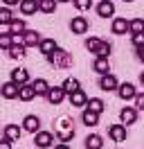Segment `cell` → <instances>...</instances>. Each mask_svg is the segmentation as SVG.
Returning a JSON list of instances; mask_svg holds the SVG:
<instances>
[{"label": "cell", "mask_w": 144, "mask_h": 149, "mask_svg": "<svg viewBox=\"0 0 144 149\" xmlns=\"http://www.w3.org/2000/svg\"><path fill=\"white\" fill-rule=\"evenodd\" d=\"M34 142L38 149H47L54 145V136L50 133V131H36L34 133Z\"/></svg>", "instance_id": "2"}, {"label": "cell", "mask_w": 144, "mask_h": 149, "mask_svg": "<svg viewBox=\"0 0 144 149\" xmlns=\"http://www.w3.org/2000/svg\"><path fill=\"white\" fill-rule=\"evenodd\" d=\"M54 149H70V147H68L65 142H61V145H56V147H54Z\"/></svg>", "instance_id": "41"}, {"label": "cell", "mask_w": 144, "mask_h": 149, "mask_svg": "<svg viewBox=\"0 0 144 149\" xmlns=\"http://www.w3.org/2000/svg\"><path fill=\"white\" fill-rule=\"evenodd\" d=\"M2 2H5V5H7V7H14V5H18V2H20V0H2Z\"/></svg>", "instance_id": "40"}, {"label": "cell", "mask_w": 144, "mask_h": 149, "mask_svg": "<svg viewBox=\"0 0 144 149\" xmlns=\"http://www.w3.org/2000/svg\"><path fill=\"white\" fill-rule=\"evenodd\" d=\"M23 129L29 131V133H36V131L41 129V120L36 115H27L25 120H23Z\"/></svg>", "instance_id": "17"}, {"label": "cell", "mask_w": 144, "mask_h": 149, "mask_svg": "<svg viewBox=\"0 0 144 149\" xmlns=\"http://www.w3.org/2000/svg\"><path fill=\"white\" fill-rule=\"evenodd\" d=\"M92 70L99 74H106L110 72V63H108V59H104V56H97L95 59V63H92Z\"/></svg>", "instance_id": "20"}, {"label": "cell", "mask_w": 144, "mask_h": 149, "mask_svg": "<svg viewBox=\"0 0 144 149\" xmlns=\"http://www.w3.org/2000/svg\"><path fill=\"white\" fill-rule=\"evenodd\" d=\"M117 95H119V100L131 102L135 95H137V91H135V86H133V84H119V86H117Z\"/></svg>", "instance_id": "7"}, {"label": "cell", "mask_w": 144, "mask_h": 149, "mask_svg": "<svg viewBox=\"0 0 144 149\" xmlns=\"http://www.w3.org/2000/svg\"><path fill=\"white\" fill-rule=\"evenodd\" d=\"M0 149H11V140H0Z\"/></svg>", "instance_id": "38"}, {"label": "cell", "mask_w": 144, "mask_h": 149, "mask_svg": "<svg viewBox=\"0 0 144 149\" xmlns=\"http://www.w3.org/2000/svg\"><path fill=\"white\" fill-rule=\"evenodd\" d=\"M99 43H101V38H95V36H90L88 41H86V47H88L90 52H95V50H97V45Z\"/></svg>", "instance_id": "35"}, {"label": "cell", "mask_w": 144, "mask_h": 149, "mask_svg": "<svg viewBox=\"0 0 144 149\" xmlns=\"http://www.w3.org/2000/svg\"><path fill=\"white\" fill-rule=\"evenodd\" d=\"M124 2H133V0H124Z\"/></svg>", "instance_id": "44"}, {"label": "cell", "mask_w": 144, "mask_h": 149, "mask_svg": "<svg viewBox=\"0 0 144 149\" xmlns=\"http://www.w3.org/2000/svg\"><path fill=\"white\" fill-rule=\"evenodd\" d=\"M133 45H135V47H144V32L133 34Z\"/></svg>", "instance_id": "36"}, {"label": "cell", "mask_w": 144, "mask_h": 149, "mask_svg": "<svg viewBox=\"0 0 144 149\" xmlns=\"http://www.w3.org/2000/svg\"><path fill=\"white\" fill-rule=\"evenodd\" d=\"M72 2H74V7H77L79 11H86V9L92 7V0H72Z\"/></svg>", "instance_id": "34"}, {"label": "cell", "mask_w": 144, "mask_h": 149, "mask_svg": "<svg viewBox=\"0 0 144 149\" xmlns=\"http://www.w3.org/2000/svg\"><path fill=\"white\" fill-rule=\"evenodd\" d=\"M101 147H104V140H101V136L92 133V136H88V138H86V149H101Z\"/></svg>", "instance_id": "25"}, {"label": "cell", "mask_w": 144, "mask_h": 149, "mask_svg": "<svg viewBox=\"0 0 144 149\" xmlns=\"http://www.w3.org/2000/svg\"><path fill=\"white\" fill-rule=\"evenodd\" d=\"M117 79H115V74H110V72H106V74H101V79H99V88L101 91H117Z\"/></svg>", "instance_id": "8"}, {"label": "cell", "mask_w": 144, "mask_h": 149, "mask_svg": "<svg viewBox=\"0 0 144 149\" xmlns=\"http://www.w3.org/2000/svg\"><path fill=\"white\" fill-rule=\"evenodd\" d=\"M20 133H23V129H20L18 124H7V127H5V138L11 140V142H18V140H20Z\"/></svg>", "instance_id": "18"}, {"label": "cell", "mask_w": 144, "mask_h": 149, "mask_svg": "<svg viewBox=\"0 0 144 149\" xmlns=\"http://www.w3.org/2000/svg\"><path fill=\"white\" fill-rule=\"evenodd\" d=\"M36 149H38V147H36Z\"/></svg>", "instance_id": "45"}, {"label": "cell", "mask_w": 144, "mask_h": 149, "mask_svg": "<svg viewBox=\"0 0 144 149\" xmlns=\"http://www.w3.org/2000/svg\"><path fill=\"white\" fill-rule=\"evenodd\" d=\"M86 109H90V111H95V113H104V109H106V104H104V100H99V97H92V100H88L86 102Z\"/></svg>", "instance_id": "23"}, {"label": "cell", "mask_w": 144, "mask_h": 149, "mask_svg": "<svg viewBox=\"0 0 144 149\" xmlns=\"http://www.w3.org/2000/svg\"><path fill=\"white\" fill-rule=\"evenodd\" d=\"M27 79H29V74H27V70L25 68H16V70H11V81H14V84H25Z\"/></svg>", "instance_id": "21"}, {"label": "cell", "mask_w": 144, "mask_h": 149, "mask_svg": "<svg viewBox=\"0 0 144 149\" xmlns=\"http://www.w3.org/2000/svg\"><path fill=\"white\" fill-rule=\"evenodd\" d=\"M61 88L65 91V95H70L72 91H77V88H81V86H79V79H74V77H68V79L63 81Z\"/></svg>", "instance_id": "29"}, {"label": "cell", "mask_w": 144, "mask_h": 149, "mask_svg": "<svg viewBox=\"0 0 144 149\" xmlns=\"http://www.w3.org/2000/svg\"><path fill=\"white\" fill-rule=\"evenodd\" d=\"M68 97H70V104H72V106H77V109H83V106H86V102H88V97H86V93H83L81 88L72 91Z\"/></svg>", "instance_id": "10"}, {"label": "cell", "mask_w": 144, "mask_h": 149, "mask_svg": "<svg viewBox=\"0 0 144 149\" xmlns=\"http://www.w3.org/2000/svg\"><path fill=\"white\" fill-rule=\"evenodd\" d=\"M119 120H122V124H124V127H128V124H133V122L137 120V111H135V109H131V106H126V109H122V111H119Z\"/></svg>", "instance_id": "13"}, {"label": "cell", "mask_w": 144, "mask_h": 149, "mask_svg": "<svg viewBox=\"0 0 144 149\" xmlns=\"http://www.w3.org/2000/svg\"><path fill=\"white\" fill-rule=\"evenodd\" d=\"M18 5H20L23 16H32V14H36V11H38V0H20Z\"/></svg>", "instance_id": "15"}, {"label": "cell", "mask_w": 144, "mask_h": 149, "mask_svg": "<svg viewBox=\"0 0 144 149\" xmlns=\"http://www.w3.org/2000/svg\"><path fill=\"white\" fill-rule=\"evenodd\" d=\"M137 59L144 63V47H137Z\"/></svg>", "instance_id": "39"}, {"label": "cell", "mask_w": 144, "mask_h": 149, "mask_svg": "<svg viewBox=\"0 0 144 149\" xmlns=\"http://www.w3.org/2000/svg\"><path fill=\"white\" fill-rule=\"evenodd\" d=\"M54 47H56V43H54L52 38H41V41H38V50H41L43 54H47V52H52Z\"/></svg>", "instance_id": "30"}, {"label": "cell", "mask_w": 144, "mask_h": 149, "mask_svg": "<svg viewBox=\"0 0 144 149\" xmlns=\"http://www.w3.org/2000/svg\"><path fill=\"white\" fill-rule=\"evenodd\" d=\"M56 2H70V0H56Z\"/></svg>", "instance_id": "43"}, {"label": "cell", "mask_w": 144, "mask_h": 149, "mask_svg": "<svg viewBox=\"0 0 144 149\" xmlns=\"http://www.w3.org/2000/svg\"><path fill=\"white\" fill-rule=\"evenodd\" d=\"M11 43H14V38H11V34H0V47H2V50H9V47H11Z\"/></svg>", "instance_id": "33"}, {"label": "cell", "mask_w": 144, "mask_h": 149, "mask_svg": "<svg viewBox=\"0 0 144 149\" xmlns=\"http://www.w3.org/2000/svg\"><path fill=\"white\" fill-rule=\"evenodd\" d=\"M108 136L115 142H124L126 140V127L124 124H113V127H108Z\"/></svg>", "instance_id": "11"}, {"label": "cell", "mask_w": 144, "mask_h": 149, "mask_svg": "<svg viewBox=\"0 0 144 149\" xmlns=\"http://www.w3.org/2000/svg\"><path fill=\"white\" fill-rule=\"evenodd\" d=\"M36 97V93H34V88H32V84H20L18 86V100H20V102H32V100H34Z\"/></svg>", "instance_id": "9"}, {"label": "cell", "mask_w": 144, "mask_h": 149, "mask_svg": "<svg viewBox=\"0 0 144 149\" xmlns=\"http://www.w3.org/2000/svg\"><path fill=\"white\" fill-rule=\"evenodd\" d=\"M27 47L23 45V41H16V43H11V47H9V56L11 59H25V52Z\"/></svg>", "instance_id": "19"}, {"label": "cell", "mask_w": 144, "mask_h": 149, "mask_svg": "<svg viewBox=\"0 0 144 149\" xmlns=\"http://www.w3.org/2000/svg\"><path fill=\"white\" fill-rule=\"evenodd\" d=\"M97 14L101 18H108V16H113L115 14V5H113V0H101L97 5Z\"/></svg>", "instance_id": "14"}, {"label": "cell", "mask_w": 144, "mask_h": 149, "mask_svg": "<svg viewBox=\"0 0 144 149\" xmlns=\"http://www.w3.org/2000/svg\"><path fill=\"white\" fill-rule=\"evenodd\" d=\"M25 29H27L25 27V20H20V18H14L7 25V32H9V34H23Z\"/></svg>", "instance_id": "22"}, {"label": "cell", "mask_w": 144, "mask_h": 149, "mask_svg": "<svg viewBox=\"0 0 144 149\" xmlns=\"http://www.w3.org/2000/svg\"><path fill=\"white\" fill-rule=\"evenodd\" d=\"M81 120H83V124H86V127H97V124H99V113L90 111V109H83Z\"/></svg>", "instance_id": "16"}, {"label": "cell", "mask_w": 144, "mask_h": 149, "mask_svg": "<svg viewBox=\"0 0 144 149\" xmlns=\"http://www.w3.org/2000/svg\"><path fill=\"white\" fill-rule=\"evenodd\" d=\"M11 20H14L11 9H7V7H5V9H0V25H9Z\"/></svg>", "instance_id": "32"}, {"label": "cell", "mask_w": 144, "mask_h": 149, "mask_svg": "<svg viewBox=\"0 0 144 149\" xmlns=\"http://www.w3.org/2000/svg\"><path fill=\"white\" fill-rule=\"evenodd\" d=\"M95 54H97V56H104V59H108V56H110V43L101 41V43L97 45V50H95Z\"/></svg>", "instance_id": "31"}, {"label": "cell", "mask_w": 144, "mask_h": 149, "mask_svg": "<svg viewBox=\"0 0 144 149\" xmlns=\"http://www.w3.org/2000/svg\"><path fill=\"white\" fill-rule=\"evenodd\" d=\"M126 32H128V20L126 18H115L113 20V34H119V36H122Z\"/></svg>", "instance_id": "24"}, {"label": "cell", "mask_w": 144, "mask_h": 149, "mask_svg": "<svg viewBox=\"0 0 144 149\" xmlns=\"http://www.w3.org/2000/svg\"><path fill=\"white\" fill-rule=\"evenodd\" d=\"M140 81H142V86H144V70H142V74H140Z\"/></svg>", "instance_id": "42"}, {"label": "cell", "mask_w": 144, "mask_h": 149, "mask_svg": "<svg viewBox=\"0 0 144 149\" xmlns=\"http://www.w3.org/2000/svg\"><path fill=\"white\" fill-rule=\"evenodd\" d=\"M0 95H2L5 100H16V97H18V84H14V81L2 84V86H0Z\"/></svg>", "instance_id": "12"}, {"label": "cell", "mask_w": 144, "mask_h": 149, "mask_svg": "<svg viewBox=\"0 0 144 149\" xmlns=\"http://www.w3.org/2000/svg\"><path fill=\"white\" fill-rule=\"evenodd\" d=\"M47 61L54 65V68H70L72 65V56H70V52H65V50H59V47H54L52 52H47Z\"/></svg>", "instance_id": "1"}, {"label": "cell", "mask_w": 144, "mask_h": 149, "mask_svg": "<svg viewBox=\"0 0 144 149\" xmlns=\"http://www.w3.org/2000/svg\"><path fill=\"white\" fill-rule=\"evenodd\" d=\"M128 32H131V34H140V32H144V18L128 20Z\"/></svg>", "instance_id": "27"}, {"label": "cell", "mask_w": 144, "mask_h": 149, "mask_svg": "<svg viewBox=\"0 0 144 149\" xmlns=\"http://www.w3.org/2000/svg\"><path fill=\"white\" fill-rule=\"evenodd\" d=\"M32 88H34L36 95H45L47 88H50V84H47L45 79H34V81H32Z\"/></svg>", "instance_id": "28"}, {"label": "cell", "mask_w": 144, "mask_h": 149, "mask_svg": "<svg viewBox=\"0 0 144 149\" xmlns=\"http://www.w3.org/2000/svg\"><path fill=\"white\" fill-rule=\"evenodd\" d=\"M59 138H61V142H68L70 138H74V129L68 118H61V122H59Z\"/></svg>", "instance_id": "3"}, {"label": "cell", "mask_w": 144, "mask_h": 149, "mask_svg": "<svg viewBox=\"0 0 144 149\" xmlns=\"http://www.w3.org/2000/svg\"><path fill=\"white\" fill-rule=\"evenodd\" d=\"M133 100H135V109H137V111H144V95H135Z\"/></svg>", "instance_id": "37"}, {"label": "cell", "mask_w": 144, "mask_h": 149, "mask_svg": "<svg viewBox=\"0 0 144 149\" xmlns=\"http://www.w3.org/2000/svg\"><path fill=\"white\" fill-rule=\"evenodd\" d=\"M54 9H56V0H38V11L54 14Z\"/></svg>", "instance_id": "26"}, {"label": "cell", "mask_w": 144, "mask_h": 149, "mask_svg": "<svg viewBox=\"0 0 144 149\" xmlns=\"http://www.w3.org/2000/svg\"><path fill=\"white\" fill-rule=\"evenodd\" d=\"M20 38H23V45L25 47H36L38 41H41V34H38L36 29H25V32L20 34Z\"/></svg>", "instance_id": "5"}, {"label": "cell", "mask_w": 144, "mask_h": 149, "mask_svg": "<svg viewBox=\"0 0 144 149\" xmlns=\"http://www.w3.org/2000/svg\"><path fill=\"white\" fill-rule=\"evenodd\" d=\"M45 97H47V102H50V104L56 106V104H61L63 100H65V91H63L61 86H50L47 93H45Z\"/></svg>", "instance_id": "4"}, {"label": "cell", "mask_w": 144, "mask_h": 149, "mask_svg": "<svg viewBox=\"0 0 144 149\" xmlns=\"http://www.w3.org/2000/svg\"><path fill=\"white\" fill-rule=\"evenodd\" d=\"M88 27H90V23L83 18V16H74V18H72V23H70L72 34H86V32H88Z\"/></svg>", "instance_id": "6"}]
</instances>
